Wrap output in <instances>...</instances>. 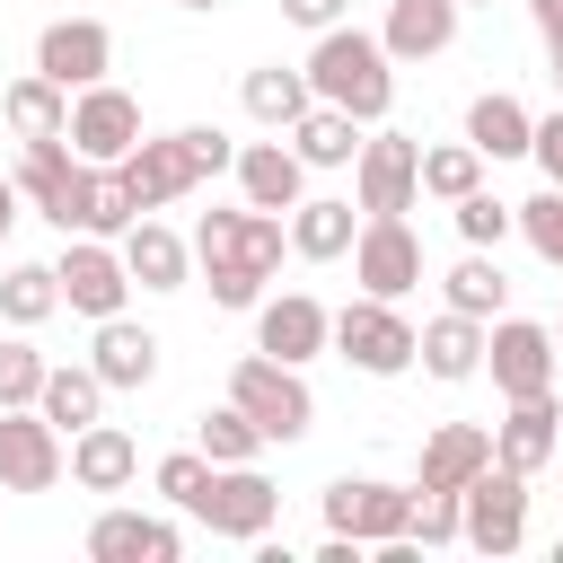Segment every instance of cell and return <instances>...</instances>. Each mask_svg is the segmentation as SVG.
Masks as SVG:
<instances>
[{
    "mask_svg": "<svg viewBox=\"0 0 563 563\" xmlns=\"http://www.w3.org/2000/svg\"><path fill=\"white\" fill-rule=\"evenodd\" d=\"M282 255H290V220H282V211L238 202V211H202V220H194V264H202L211 308H246V317H255V299H264V282L282 273Z\"/></svg>",
    "mask_w": 563,
    "mask_h": 563,
    "instance_id": "obj_1",
    "label": "cell"
},
{
    "mask_svg": "<svg viewBox=\"0 0 563 563\" xmlns=\"http://www.w3.org/2000/svg\"><path fill=\"white\" fill-rule=\"evenodd\" d=\"M308 88L325 97V106H343V114H361V123H387V106H396V53L369 35V26H325L317 44H308Z\"/></svg>",
    "mask_w": 563,
    "mask_h": 563,
    "instance_id": "obj_2",
    "label": "cell"
},
{
    "mask_svg": "<svg viewBox=\"0 0 563 563\" xmlns=\"http://www.w3.org/2000/svg\"><path fill=\"white\" fill-rule=\"evenodd\" d=\"M334 361H352L361 378H405L422 361V325L396 308V299H343L334 308Z\"/></svg>",
    "mask_w": 563,
    "mask_h": 563,
    "instance_id": "obj_3",
    "label": "cell"
},
{
    "mask_svg": "<svg viewBox=\"0 0 563 563\" xmlns=\"http://www.w3.org/2000/svg\"><path fill=\"white\" fill-rule=\"evenodd\" d=\"M229 405H246L255 431L282 440V449L317 431V396H308V378H299L290 361H273V352H246V361L229 369Z\"/></svg>",
    "mask_w": 563,
    "mask_h": 563,
    "instance_id": "obj_4",
    "label": "cell"
},
{
    "mask_svg": "<svg viewBox=\"0 0 563 563\" xmlns=\"http://www.w3.org/2000/svg\"><path fill=\"white\" fill-rule=\"evenodd\" d=\"M185 519L211 528V537H229V545H264L273 519H282V484H273L264 466H211V484L194 493Z\"/></svg>",
    "mask_w": 563,
    "mask_h": 563,
    "instance_id": "obj_5",
    "label": "cell"
},
{
    "mask_svg": "<svg viewBox=\"0 0 563 563\" xmlns=\"http://www.w3.org/2000/svg\"><path fill=\"white\" fill-rule=\"evenodd\" d=\"M352 202H361V220L413 211V202H422V141L369 123V132H361V158H352Z\"/></svg>",
    "mask_w": 563,
    "mask_h": 563,
    "instance_id": "obj_6",
    "label": "cell"
},
{
    "mask_svg": "<svg viewBox=\"0 0 563 563\" xmlns=\"http://www.w3.org/2000/svg\"><path fill=\"white\" fill-rule=\"evenodd\" d=\"M53 273H62V308L70 317H123L132 308V264H123V246L114 238H62V255H53Z\"/></svg>",
    "mask_w": 563,
    "mask_h": 563,
    "instance_id": "obj_7",
    "label": "cell"
},
{
    "mask_svg": "<svg viewBox=\"0 0 563 563\" xmlns=\"http://www.w3.org/2000/svg\"><path fill=\"white\" fill-rule=\"evenodd\" d=\"M44 220L62 229V238H123L132 220H141V202H132V185H123V167H70L62 176V194L44 202Z\"/></svg>",
    "mask_w": 563,
    "mask_h": 563,
    "instance_id": "obj_8",
    "label": "cell"
},
{
    "mask_svg": "<svg viewBox=\"0 0 563 563\" xmlns=\"http://www.w3.org/2000/svg\"><path fill=\"white\" fill-rule=\"evenodd\" d=\"M484 369H493V396L510 405V396H545L554 387V369H563V352H554V325H537V317H493L484 325Z\"/></svg>",
    "mask_w": 563,
    "mask_h": 563,
    "instance_id": "obj_9",
    "label": "cell"
},
{
    "mask_svg": "<svg viewBox=\"0 0 563 563\" xmlns=\"http://www.w3.org/2000/svg\"><path fill=\"white\" fill-rule=\"evenodd\" d=\"M70 475V431H53L35 405H0V493H53Z\"/></svg>",
    "mask_w": 563,
    "mask_h": 563,
    "instance_id": "obj_10",
    "label": "cell"
},
{
    "mask_svg": "<svg viewBox=\"0 0 563 563\" xmlns=\"http://www.w3.org/2000/svg\"><path fill=\"white\" fill-rule=\"evenodd\" d=\"M352 282H361L369 299H405V290H422V238H413L405 211L361 220V238H352Z\"/></svg>",
    "mask_w": 563,
    "mask_h": 563,
    "instance_id": "obj_11",
    "label": "cell"
},
{
    "mask_svg": "<svg viewBox=\"0 0 563 563\" xmlns=\"http://www.w3.org/2000/svg\"><path fill=\"white\" fill-rule=\"evenodd\" d=\"M325 528H343V537H361V545L413 537V493L387 484V475H334V484H325Z\"/></svg>",
    "mask_w": 563,
    "mask_h": 563,
    "instance_id": "obj_12",
    "label": "cell"
},
{
    "mask_svg": "<svg viewBox=\"0 0 563 563\" xmlns=\"http://www.w3.org/2000/svg\"><path fill=\"white\" fill-rule=\"evenodd\" d=\"M466 545L475 554H519L528 545V475L519 466H484L475 484H466Z\"/></svg>",
    "mask_w": 563,
    "mask_h": 563,
    "instance_id": "obj_13",
    "label": "cell"
},
{
    "mask_svg": "<svg viewBox=\"0 0 563 563\" xmlns=\"http://www.w3.org/2000/svg\"><path fill=\"white\" fill-rule=\"evenodd\" d=\"M132 141H141V97H132V88L97 79V88H79V97H70V150H79L88 167L132 158Z\"/></svg>",
    "mask_w": 563,
    "mask_h": 563,
    "instance_id": "obj_14",
    "label": "cell"
},
{
    "mask_svg": "<svg viewBox=\"0 0 563 563\" xmlns=\"http://www.w3.org/2000/svg\"><path fill=\"white\" fill-rule=\"evenodd\" d=\"M255 352H273V361H290V369H308L317 352H334V308L325 299H308V290H264L255 299Z\"/></svg>",
    "mask_w": 563,
    "mask_h": 563,
    "instance_id": "obj_15",
    "label": "cell"
},
{
    "mask_svg": "<svg viewBox=\"0 0 563 563\" xmlns=\"http://www.w3.org/2000/svg\"><path fill=\"white\" fill-rule=\"evenodd\" d=\"M35 70L62 79L70 97L97 88V79L114 70V35H106V18H53V26L35 35Z\"/></svg>",
    "mask_w": 563,
    "mask_h": 563,
    "instance_id": "obj_16",
    "label": "cell"
},
{
    "mask_svg": "<svg viewBox=\"0 0 563 563\" xmlns=\"http://www.w3.org/2000/svg\"><path fill=\"white\" fill-rule=\"evenodd\" d=\"M229 176H238V202H255V211H282V220H290V211L308 202V158H299L282 132H273V141H238V167H229Z\"/></svg>",
    "mask_w": 563,
    "mask_h": 563,
    "instance_id": "obj_17",
    "label": "cell"
},
{
    "mask_svg": "<svg viewBox=\"0 0 563 563\" xmlns=\"http://www.w3.org/2000/svg\"><path fill=\"white\" fill-rule=\"evenodd\" d=\"M123 167V185H132V202L141 211H167V202H185L194 185H202V167H194V150H185V132H141L132 141V158H114Z\"/></svg>",
    "mask_w": 563,
    "mask_h": 563,
    "instance_id": "obj_18",
    "label": "cell"
},
{
    "mask_svg": "<svg viewBox=\"0 0 563 563\" xmlns=\"http://www.w3.org/2000/svg\"><path fill=\"white\" fill-rule=\"evenodd\" d=\"M484 466H493V422H440V431H422L413 493H466Z\"/></svg>",
    "mask_w": 563,
    "mask_h": 563,
    "instance_id": "obj_19",
    "label": "cell"
},
{
    "mask_svg": "<svg viewBox=\"0 0 563 563\" xmlns=\"http://www.w3.org/2000/svg\"><path fill=\"white\" fill-rule=\"evenodd\" d=\"M185 528L158 510H97L88 519V563H176Z\"/></svg>",
    "mask_w": 563,
    "mask_h": 563,
    "instance_id": "obj_20",
    "label": "cell"
},
{
    "mask_svg": "<svg viewBox=\"0 0 563 563\" xmlns=\"http://www.w3.org/2000/svg\"><path fill=\"white\" fill-rule=\"evenodd\" d=\"M493 457L519 466V475H537V466L563 457V405H554V387L545 396H510V413L493 422Z\"/></svg>",
    "mask_w": 563,
    "mask_h": 563,
    "instance_id": "obj_21",
    "label": "cell"
},
{
    "mask_svg": "<svg viewBox=\"0 0 563 563\" xmlns=\"http://www.w3.org/2000/svg\"><path fill=\"white\" fill-rule=\"evenodd\" d=\"M457 18H466V0H387L378 44H387L396 62H440V53L457 44Z\"/></svg>",
    "mask_w": 563,
    "mask_h": 563,
    "instance_id": "obj_22",
    "label": "cell"
},
{
    "mask_svg": "<svg viewBox=\"0 0 563 563\" xmlns=\"http://www.w3.org/2000/svg\"><path fill=\"white\" fill-rule=\"evenodd\" d=\"M114 246H123V264H132L141 290H185V282H194V238H176L158 211H141Z\"/></svg>",
    "mask_w": 563,
    "mask_h": 563,
    "instance_id": "obj_23",
    "label": "cell"
},
{
    "mask_svg": "<svg viewBox=\"0 0 563 563\" xmlns=\"http://www.w3.org/2000/svg\"><path fill=\"white\" fill-rule=\"evenodd\" d=\"M352 238H361V202H352V194H308V202L290 211V255H299V264H343Z\"/></svg>",
    "mask_w": 563,
    "mask_h": 563,
    "instance_id": "obj_24",
    "label": "cell"
},
{
    "mask_svg": "<svg viewBox=\"0 0 563 563\" xmlns=\"http://www.w3.org/2000/svg\"><path fill=\"white\" fill-rule=\"evenodd\" d=\"M88 361H97V378H106L114 396H132V387H150V378H158V334H150L141 317H97Z\"/></svg>",
    "mask_w": 563,
    "mask_h": 563,
    "instance_id": "obj_25",
    "label": "cell"
},
{
    "mask_svg": "<svg viewBox=\"0 0 563 563\" xmlns=\"http://www.w3.org/2000/svg\"><path fill=\"white\" fill-rule=\"evenodd\" d=\"M132 475H141V440H132L123 422L70 431V484H79V493H123Z\"/></svg>",
    "mask_w": 563,
    "mask_h": 563,
    "instance_id": "obj_26",
    "label": "cell"
},
{
    "mask_svg": "<svg viewBox=\"0 0 563 563\" xmlns=\"http://www.w3.org/2000/svg\"><path fill=\"white\" fill-rule=\"evenodd\" d=\"M361 132H369L361 114H343V106H325V97H317V106H308L282 141L308 158V176H334V167H352V158H361Z\"/></svg>",
    "mask_w": 563,
    "mask_h": 563,
    "instance_id": "obj_27",
    "label": "cell"
},
{
    "mask_svg": "<svg viewBox=\"0 0 563 563\" xmlns=\"http://www.w3.org/2000/svg\"><path fill=\"white\" fill-rule=\"evenodd\" d=\"M422 369H431L440 387H466V378H484V317H466V308H440V317L422 325Z\"/></svg>",
    "mask_w": 563,
    "mask_h": 563,
    "instance_id": "obj_28",
    "label": "cell"
},
{
    "mask_svg": "<svg viewBox=\"0 0 563 563\" xmlns=\"http://www.w3.org/2000/svg\"><path fill=\"white\" fill-rule=\"evenodd\" d=\"M106 396H114V387L97 378V361H53L35 413H44L53 431H88V422H106Z\"/></svg>",
    "mask_w": 563,
    "mask_h": 563,
    "instance_id": "obj_29",
    "label": "cell"
},
{
    "mask_svg": "<svg viewBox=\"0 0 563 563\" xmlns=\"http://www.w3.org/2000/svg\"><path fill=\"white\" fill-rule=\"evenodd\" d=\"M238 106L264 123V132H290L308 106H317V88H308V62L290 70V62H264V70H246V88H238Z\"/></svg>",
    "mask_w": 563,
    "mask_h": 563,
    "instance_id": "obj_30",
    "label": "cell"
},
{
    "mask_svg": "<svg viewBox=\"0 0 563 563\" xmlns=\"http://www.w3.org/2000/svg\"><path fill=\"white\" fill-rule=\"evenodd\" d=\"M0 123H9L18 141H53V132H70V88L44 79V70H26V79L0 88Z\"/></svg>",
    "mask_w": 563,
    "mask_h": 563,
    "instance_id": "obj_31",
    "label": "cell"
},
{
    "mask_svg": "<svg viewBox=\"0 0 563 563\" xmlns=\"http://www.w3.org/2000/svg\"><path fill=\"white\" fill-rule=\"evenodd\" d=\"M466 141L501 167V158H528V141H537V114L510 97V88H484L475 106H466Z\"/></svg>",
    "mask_w": 563,
    "mask_h": 563,
    "instance_id": "obj_32",
    "label": "cell"
},
{
    "mask_svg": "<svg viewBox=\"0 0 563 563\" xmlns=\"http://www.w3.org/2000/svg\"><path fill=\"white\" fill-rule=\"evenodd\" d=\"M440 308H466V317L493 325V317L510 308V273H501V255H493V246H466V255L440 273Z\"/></svg>",
    "mask_w": 563,
    "mask_h": 563,
    "instance_id": "obj_33",
    "label": "cell"
},
{
    "mask_svg": "<svg viewBox=\"0 0 563 563\" xmlns=\"http://www.w3.org/2000/svg\"><path fill=\"white\" fill-rule=\"evenodd\" d=\"M484 167H493V158H484L466 132H457V141H422V194H431V202H466V194L484 185Z\"/></svg>",
    "mask_w": 563,
    "mask_h": 563,
    "instance_id": "obj_34",
    "label": "cell"
},
{
    "mask_svg": "<svg viewBox=\"0 0 563 563\" xmlns=\"http://www.w3.org/2000/svg\"><path fill=\"white\" fill-rule=\"evenodd\" d=\"M194 449H202L211 466H255L273 440L255 431V413H246V405H211V413L194 422Z\"/></svg>",
    "mask_w": 563,
    "mask_h": 563,
    "instance_id": "obj_35",
    "label": "cell"
},
{
    "mask_svg": "<svg viewBox=\"0 0 563 563\" xmlns=\"http://www.w3.org/2000/svg\"><path fill=\"white\" fill-rule=\"evenodd\" d=\"M53 308H62V273L53 264H9L0 273V325H26L35 334Z\"/></svg>",
    "mask_w": 563,
    "mask_h": 563,
    "instance_id": "obj_36",
    "label": "cell"
},
{
    "mask_svg": "<svg viewBox=\"0 0 563 563\" xmlns=\"http://www.w3.org/2000/svg\"><path fill=\"white\" fill-rule=\"evenodd\" d=\"M449 220H457L466 246H493V255H501V238H519V202H501L493 185H475L466 202H449Z\"/></svg>",
    "mask_w": 563,
    "mask_h": 563,
    "instance_id": "obj_37",
    "label": "cell"
},
{
    "mask_svg": "<svg viewBox=\"0 0 563 563\" xmlns=\"http://www.w3.org/2000/svg\"><path fill=\"white\" fill-rule=\"evenodd\" d=\"M44 369H53V361L35 352V334L9 325V334H0V405H35V396H44Z\"/></svg>",
    "mask_w": 563,
    "mask_h": 563,
    "instance_id": "obj_38",
    "label": "cell"
},
{
    "mask_svg": "<svg viewBox=\"0 0 563 563\" xmlns=\"http://www.w3.org/2000/svg\"><path fill=\"white\" fill-rule=\"evenodd\" d=\"M519 238L537 246V264L563 273V185H537V194L519 202Z\"/></svg>",
    "mask_w": 563,
    "mask_h": 563,
    "instance_id": "obj_39",
    "label": "cell"
},
{
    "mask_svg": "<svg viewBox=\"0 0 563 563\" xmlns=\"http://www.w3.org/2000/svg\"><path fill=\"white\" fill-rule=\"evenodd\" d=\"M150 484H158L167 510H194V493L211 484V457H202V449H167V457L150 466Z\"/></svg>",
    "mask_w": 563,
    "mask_h": 563,
    "instance_id": "obj_40",
    "label": "cell"
},
{
    "mask_svg": "<svg viewBox=\"0 0 563 563\" xmlns=\"http://www.w3.org/2000/svg\"><path fill=\"white\" fill-rule=\"evenodd\" d=\"M413 545H466V493H413Z\"/></svg>",
    "mask_w": 563,
    "mask_h": 563,
    "instance_id": "obj_41",
    "label": "cell"
},
{
    "mask_svg": "<svg viewBox=\"0 0 563 563\" xmlns=\"http://www.w3.org/2000/svg\"><path fill=\"white\" fill-rule=\"evenodd\" d=\"M185 150H194L202 176H229V167H238V141H229L220 123H185Z\"/></svg>",
    "mask_w": 563,
    "mask_h": 563,
    "instance_id": "obj_42",
    "label": "cell"
},
{
    "mask_svg": "<svg viewBox=\"0 0 563 563\" xmlns=\"http://www.w3.org/2000/svg\"><path fill=\"white\" fill-rule=\"evenodd\" d=\"M528 158H537V176H545V185H563V97H554V114H537Z\"/></svg>",
    "mask_w": 563,
    "mask_h": 563,
    "instance_id": "obj_43",
    "label": "cell"
},
{
    "mask_svg": "<svg viewBox=\"0 0 563 563\" xmlns=\"http://www.w3.org/2000/svg\"><path fill=\"white\" fill-rule=\"evenodd\" d=\"M343 9H352V0H282V18H290V26H308V35L343 26Z\"/></svg>",
    "mask_w": 563,
    "mask_h": 563,
    "instance_id": "obj_44",
    "label": "cell"
},
{
    "mask_svg": "<svg viewBox=\"0 0 563 563\" xmlns=\"http://www.w3.org/2000/svg\"><path fill=\"white\" fill-rule=\"evenodd\" d=\"M528 18H537V35H545V44H563V0H528Z\"/></svg>",
    "mask_w": 563,
    "mask_h": 563,
    "instance_id": "obj_45",
    "label": "cell"
},
{
    "mask_svg": "<svg viewBox=\"0 0 563 563\" xmlns=\"http://www.w3.org/2000/svg\"><path fill=\"white\" fill-rule=\"evenodd\" d=\"M18 211H26V194H18V176H0V238L18 229Z\"/></svg>",
    "mask_w": 563,
    "mask_h": 563,
    "instance_id": "obj_46",
    "label": "cell"
},
{
    "mask_svg": "<svg viewBox=\"0 0 563 563\" xmlns=\"http://www.w3.org/2000/svg\"><path fill=\"white\" fill-rule=\"evenodd\" d=\"M545 53H554V97H563V44H545Z\"/></svg>",
    "mask_w": 563,
    "mask_h": 563,
    "instance_id": "obj_47",
    "label": "cell"
},
{
    "mask_svg": "<svg viewBox=\"0 0 563 563\" xmlns=\"http://www.w3.org/2000/svg\"><path fill=\"white\" fill-rule=\"evenodd\" d=\"M185 9H220V0H185Z\"/></svg>",
    "mask_w": 563,
    "mask_h": 563,
    "instance_id": "obj_48",
    "label": "cell"
},
{
    "mask_svg": "<svg viewBox=\"0 0 563 563\" xmlns=\"http://www.w3.org/2000/svg\"><path fill=\"white\" fill-rule=\"evenodd\" d=\"M554 352H563V317H554Z\"/></svg>",
    "mask_w": 563,
    "mask_h": 563,
    "instance_id": "obj_49",
    "label": "cell"
},
{
    "mask_svg": "<svg viewBox=\"0 0 563 563\" xmlns=\"http://www.w3.org/2000/svg\"><path fill=\"white\" fill-rule=\"evenodd\" d=\"M466 9H484V0H466Z\"/></svg>",
    "mask_w": 563,
    "mask_h": 563,
    "instance_id": "obj_50",
    "label": "cell"
}]
</instances>
